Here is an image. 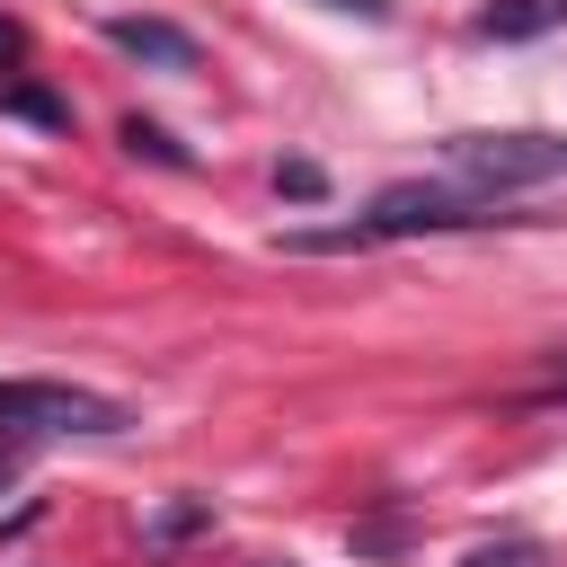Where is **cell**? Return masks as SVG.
Returning a JSON list of instances; mask_svg holds the SVG:
<instances>
[{
    "label": "cell",
    "mask_w": 567,
    "mask_h": 567,
    "mask_svg": "<svg viewBox=\"0 0 567 567\" xmlns=\"http://www.w3.org/2000/svg\"><path fill=\"white\" fill-rule=\"evenodd\" d=\"M452 177L478 186V195H523V186H549L567 177V133H540V124H505V133H452L443 142Z\"/></svg>",
    "instance_id": "obj_1"
},
{
    "label": "cell",
    "mask_w": 567,
    "mask_h": 567,
    "mask_svg": "<svg viewBox=\"0 0 567 567\" xmlns=\"http://www.w3.org/2000/svg\"><path fill=\"white\" fill-rule=\"evenodd\" d=\"M532 558H540V549H532V540H505V549H478V558H470V567H532Z\"/></svg>",
    "instance_id": "obj_9"
},
{
    "label": "cell",
    "mask_w": 567,
    "mask_h": 567,
    "mask_svg": "<svg viewBox=\"0 0 567 567\" xmlns=\"http://www.w3.org/2000/svg\"><path fill=\"white\" fill-rule=\"evenodd\" d=\"M470 27H478L487 44H523V35H549V27H567V0H487Z\"/></svg>",
    "instance_id": "obj_5"
},
{
    "label": "cell",
    "mask_w": 567,
    "mask_h": 567,
    "mask_svg": "<svg viewBox=\"0 0 567 567\" xmlns=\"http://www.w3.org/2000/svg\"><path fill=\"white\" fill-rule=\"evenodd\" d=\"M18 44H27V35H18L9 18H0V62H18Z\"/></svg>",
    "instance_id": "obj_12"
},
{
    "label": "cell",
    "mask_w": 567,
    "mask_h": 567,
    "mask_svg": "<svg viewBox=\"0 0 567 567\" xmlns=\"http://www.w3.org/2000/svg\"><path fill=\"white\" fill-rule=\"evenodd\" d=\"M549 390H567V363H558V372H549Z\"/></svg>",
    "instance_id": "obj_14"
},
{
    "label": "cell",
    "mask_w": 567,
    "mask_h": 567,
    "mask_svg": "<svg viewBox=\"0 0 567 567\" xmlns=\"http://www.w3.org/2000/svg\"><path fill=\"white\" fill-rule=\"evenodd\" d=\"M275 186H284V195H292V204H310V195H319V186H328V177H319V168H310V159H284V168H275Z\"/></svg>",
    "instance_id": "obj_8"
},
{
    "label": "cell",
    "mask_w": 567,
    "mask_h": 567,
    "mask_svg": "<svg viewBox=\"0 0 567 567\" xmlns=\"http://www.w3.org/2000/svg\"><path fill=\"white\" fill-rule=\"evenodd\" d=\"M124 142H133V151H142V159H159V168H186V151H177V142H168V133H159V124H142V115H133V124H124Z\"/></svg>",
    "instance_id": "obj_7"
},
{
    "label": "cell",
    "mask_w": 567,
    "mask_h": 567,
    "mask_svg": "<svg viewBox=\"0 0 567 567\" xmlns=\"http://www.w3.org/2000/svg\"><path fill=\"white\" fill-rule=\"evenodd\" d=\"M9 478H18V443H0V487H9Z\"/></svg>",
    "instance_id": "obj_13"
},
{
    "label": "cell",
    "mask_w": 567,
    "mask_h": 567,
    "mask_svg": "<svg viewBox=\"0 0 567 567\" xmlns=\"http://www.w3.org/2000/svg\"><path fill=\"white\" fill-rule=\"evenodd\" d=\"M310 9H337V18H390V0H310Z\"/></svg>",
    "instance_id": "obj_11"
},
{
    "label": "cell",
    "mask_w": 567,
    "mask_h": 567,
    "mask_svg": "<svg viewBox=\"0 0 567 567\" xmlns=\"http://www.w3.org/2000/svg\"><path fill=\"white\" fill-rule=\"evenodd\" d=\"M0 106H9V115H27V124H44V133H53V124H71V106H62L53 89H27V80H18V89H0Z\"/></svg>",
    "instance_id": "obj_6"
},
{
    "label": "cell",
    "mask_w": 567,
    "mask_h": 567,
    "mask_svg": "<svg viewBox=\"0 0 567 567\" xmlns=\"http://www.w3.org/2000/svg\"><path fill=\"white\" fill-rule=\"evenodd\" d=\"M195 523H204V505H168V514H159V540H186Z\"/></svg>",
    "instance_id": "obj_10"
},
{
    "label": "cell",
    "mask_w": 567,
    "mask_h": 567,
    "mask_svg": "<svg viewBox=\"0 0 567 567\" xmlns=\"http://www.w3.org/2000/svg\"><path fill=\"white\" fill-rule=\"evenodd\" d=\"M106 44L133 53V62H151V71H186L195 62V35L168 27V18H106Z\"/></svg>",
    "instance_id": "obj_4"
},
{
    "label": "cell",
    "mask_w": 567,
    "mask_h": 567,
    "mask_svg": "<svg viewBox=\"0 0 567 567\" xmlns=\"http://www.w3.org/2000/svg\"><path fill=\"white\" fill-rule=\"evenodd\" d=\"M0 425H27V434H124V399L106 390H80V381H0Z\"/></svg>",
    "instance_id": "obj_3"
},
{
    "label": "cell",
    "mask_w": 567,
    "mask_h": 567,
    "mask_svg": "<svg viewBox=\"0 0 567 567\" xmlns=\"http://www.w3.org/2000/svg\"><path fill=\"white\" fill-rule=\"evenodd\" d=\"M478 221H505L496 195L478 186H381L363 213V239H434V230H478Z\"/></svg>",
    "instance_id": "obj_2"
}]
</instances>
